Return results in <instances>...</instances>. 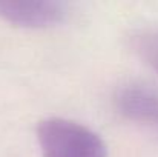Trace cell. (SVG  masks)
Listing matches in <instances>:
<instances>
[{
	"label": "cell",
	"mask_w": 158,
	"mask_h": 157,
	"mask_svg": "<svg viewBox=\"0 0 158 157\" xmlns=\"http://www.w3.org/2000/svg\"><path fill=\"white\" fill-rule=\"evenodd\" d=\"M37 140L43 157H107L106 143L97 133L61 117L42 120Z\"/></svg>",
	"instance_id": "obj_1"
},
{
	"label": "cell",
	"mask_w": 158,
	"mask_h": 157,
	"mask_svg": "<svg viewBox=\"0 0 158 157\" xmlns=\"http://www.w3.org/2000/svg\"><path fill=\"white\" fill-rule=\"evenodd\" d=\"M68 12V3L58 0H0V19L19 28H51L64 22Z\"/></svg>",
	"instance_id": "obj_2"
},
{
	"label": "cell",
	"mask_w": 158,
	"mask_h": 157,
	"mask_svg": "<svg viewBox=\"0 0 158 157\" xmlns=\"http://www.w3.org/2000/svg\"><path fill=\"white\" fill-rule=\"evenodd\" d=\"M118 112L132 122L158 133V88L144 82H127L115 93Z\"/></svg>",
	"instance_id": "obj_3"
},
{
	"label": "cell",
	"mask_w": 158,
	"mask_h": 157,
	"mask_svg": "<svg viewBox=\"0 0 158 157\" xmlns=\"http://www.w3.org/2000/svg\"><path fill=\"white\" fill-rule=\"evenodd\" d=\"M132 46L143 62L158 74V28H146L135 33Z\"/></svg>",
	"instance_id": "obj_4"
}]
</instances>
